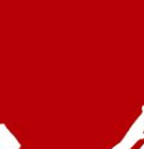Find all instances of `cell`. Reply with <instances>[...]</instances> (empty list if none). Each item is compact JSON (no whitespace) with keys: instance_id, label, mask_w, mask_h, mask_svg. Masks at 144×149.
Here are the masks:
<instances>
[{"instance_id":"obj_2","label":"cell","mask_w":144,"mask_h":149,"mask_svg":"<svg viewBox=\"0 0 144 149\" xmlns=\"http://www.w3.org/2000/svg\"><path fill=\"white\" fill-rule=\"evenodd\" d=\"M0 149H21L20 141L5 123H0Z\"/></svg>"},{"instance_id":"obj_3","label":"cell","mask_w":144,"mask_h":149,"mask_svg":"<svg viewBox=\"0 0 144 149\" xmlns=\"http://www.w3.org/2000/svg\"><path fill=\"white\" fill-rule=\"evenodd\" d=\"M143 139H144V135H143V136H142V140H143ZM139 149H144V144H143V146H142V147H141V148H139Z\"/></svg>"},{"instance_id":"obj_1","label":"cell","mask_w":144,"mask_h":149,"mask_svg":"<svg viewBox=\"0 0 144 149\" xmlns=\"http://www.w3.org/2000/svg\"><path fill=\"white\" fill-rule=\"evenodd\" d=\"M144 135V105L141 108V113L134 121L131 127L128 129L122 140L113 146L110 149H131Z\"/></svg>"}]
</instances>
